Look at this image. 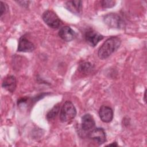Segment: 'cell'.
Masks as SVG:
<instances>
[{
	"mask_svg": "<svg viewBox=\"0 0 147 147\" xmlns=\"http://www.w3.org/2000/svg\"><path fill=\"white\" fill-rule=\"evenodd\" d=\"M121 43V39L118 37L112 36L107 38L99 48L98 57L103 60L107 59L119 48Z\"/></svg>",
	"mask_w": 147,
	"mask_h": 147,
	"instance_id": "cell-1",
	"label": "cell"
},
{
	"mask_svg": "<svg viewBox=\"0 0 147 147\" xmlns=\"http://www.w3.org/2000/svg\"><path fill=\"white\" fill-rule=\"evenodd\" d=\"M76 115V110L71 101H66L63 105L60 113L61 122H67L74 119Z\"/></svg>",
	"mask_w": 147,
	"mask_h": 147,
	"instance_id": "cell-2",
	"label": "cell"
},
{
	"mask_svg": "<svg viewBox=\"0 0 147 147\" xmlns=\"http://www.w3.org/2000/svg\"><path fill=\"white\" fill-rule=\"evenodd\" d=\"M42 18L44 22L52 29H57L62 24L61 20L57 14L50 10H46L43 13Z\"/></svg>",
	"mask_w": 147,
	"mask_h": 147,
	"instance_id": "cell-3",
	"label": "cell"
},
{
	"mask_svg": "<svg viewBox=\"0 0 147 147\" xmlns=\"http://www.w3.org/2000/svg\"><path fill=\"white\" fill-rule=\"evenodd\" d=\"M88 137L94 141L98 145H101L106 141V136L103 129L96 127L91 130L88 134Z\"/></svg>",
	"mask_w": 147,
	"mask_h": 147,
	"instance_id": "cell-4",
	"label": "cell"
},
{
	"mask_svg": "<svg viewBox=\"0 0 147 147\" xmlns=\"http://www.w3.org/2000/svg\"><path fill=\"white\" fill-rule=\"evenodd\" d=\"M104 21L109 26L113 28H121L123 25L121 17L115 13H109L105 16Z\"/></svg>",
	"mask_w": 147,
	"mask_h": 147,
	"instance_id": "cell-5",
	"label": "cell"
},
{
	"mask_svg": "<svg viewBox=\"0 0 147 147\" xmlns=\"http://www.w3.org/2000/svg\"><path fill=\"white\" fill-rule=\"evenodd\" d=\"M35 49V45L30 41L25 35L21 36L19 40L17 51L23 52H30Z\"/></svg>",
	"mask_w": 147,
	"mask_h": 147,
	"instance_id": "cell-6",
	"label": "cell"
},
{
	"mask_svg": "<svg viewBox=\"0 0 147 147\" xmlns=\"http://www.w3.org/2000/svg\"><path fill=\"white\" fill-rule=\"evenodd\" d=\"M85 38L88 44L94 47L103 38V36L95 30H89L86 32Z\"/></svg>",
	"mask_w": 147,
	"mask_h": 147,
	"instance_id": "cell-7",
	"label": "cell"
},
{
	"mask_svg": "<svg viewBox=\"0 0 147 147\" xmlns=\"http://www.w3.org/2000/svg\"><path fill=\"white\" fill-rule=\"evenodd\" d=\"M58 34L62 40L67 42L73 40L76 36L75 32L68 26L61 27L60 29Z\"/></svg>",
	"mask_w": 147,
	"mask_h": 147,
	"instance_id": "cell-8",
	"label": "cell"
},
{
	"mask_svg": "<svg viewBox=\"0 0 147 147\" xmlns=\"http://www.w3.org/2000/svg\"><path fill=\"white\" fill-rule=\"evenodd\" d=\"M99 115L103 122L109 123L113 118V109L107 106H102L99 111Z\"/></svg>",
	"mask_w": 147,
	"mask_h": 147,
	"instance_id": "cell-9",
	"label": "cell"
},
{
	"mask_svg": "<svg viewBox=\"0 0 147 147\" xmlns=\"http://www.w3.org/2000/svg\"><path fill=\"white\" fill-rule=\"evenodd\" d=\"M95 126V120L91 114H86L82 117V127L84 131H90L94 128Z\"/></svg>",
	"mask_w": 147,
	"mask_h": 147,
	"instance_id": "cell-10",
	"label": "cell"
},
{
	"mask_svg": "<svg viewBox=\"0 0 147 147\" xmlns=\"http://www.w3.org/2000/svg\"><path fill=\"white\" fill-rule=\"evenodd\" d=\"M2 86L9 92H13L17 86V81L15 76L13 75H8L5 77L3 80Z\"/></svg>",
	"mask_w": 147,
	"mask_h": 147,
	"instance_id": "cell-11",
	"label": "cell"
},
{
	"mask_svg": "<svg viewBox=\"0 0 147 147\" xmlns=\"http://www.w3.org/2000/svg\"><path fill=\"white\" fill-rule=\"evenodd\" d=\"M66 7L75 14H79L82 8V2L81 1H69L65 3Z\"/></svg>",
	"mask_w": 147,
	"mask_h": 147,
	"instance_id": "cell-12",
	"label": "cell"
},
{
	"mask_svg": "<svg viewBox=\"0 0 147 147\" xmlns=\"http://www.w3.org/2000/svg\"><path fill=\"white\" fill-rule=\"evenodd\" d=\"M79 70L84 74L90 73L93 69L92 65L89 62H84L79 65Z\"/></svg>",
	"mask_w": 147,
	"mask_h": 147,
	"instance_id": "cell-13",
	"label": "cell"
},
{
	"mask_svg": "<svg viewBox=\"0 0 147 147\" xmlns=\"http://www.w3.org/2000/svg\"><path fill=\"white\" fill-rule=\"evenodd\" d=\"M60 110V105L57 104L53 106V107L49 110L47 114V118L48 120H51L53 119L58 114Z\"/></svg>",
	"mask_w": 147,
	"mask_h": 147,
	"instance_id": "cell-14",
	"label": "cell"
},
{
	"mask_svg": "<svg viewBox=\"0 0 147 147\" xmlns=\"http://www.w3.org/2000/svg\"><path fill=\"white\" fill-rule=\"evenodd\" d=\"M116 2L112 0H104L100 2L101 6L103 8H110L115 6Z\"/></svg>",
	"mask_w": 147,
	"mask_h": 147,
	"instance_id": "cell-15",
	"label": "cell"
},
{
	"mask_svg": "<svg viewBox=\"0 0 147 147\" xmlns=\"http://www.w3.org/2000/svg\"><path fill=\"white\" fill-rule=\"evenodd\" d=\"M8 10V6L6 3L1 1L0 2V16L2 17Z\"/></svg>",
	"mask_w": 147,
	"mask_h": 147,
	"instance_id": "cell-16",
	"label": "cell"
},
{
	"mask_svg": "<svg viewBox=\"0 0 147 147\" xmlns=\"http://www.w3.org/2000/svg\"><path fill=\"white\" fill-rule=\"evenodd\" d=\"M108 146H118V145H117V142H113V144H111L108 145Z\"/></svg>",
	"mask_w": 147,
	"mask_h": 147,
	"instance_id": "cell-17",
	"label": "cell"
},
{
	"mask_svg": "<svg viewBox=\"0 0 147 147\" xmlns=\"http://www.w3.org/2000/svg\"><path fill=\"white\" fill-rule=\"evenodd\" d=\"M145 98H146V92H145V94H144V100H145V102H146Z\"/></svg>",
	"mask_w": 147,
	"mask_h": 147,
	"instance_id": "cell-18",
	"label": "cell"
}]
</instances>
